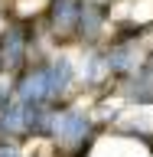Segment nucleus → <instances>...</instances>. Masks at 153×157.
Listing matches in <instances>:
<instances>
[{"instance_id": "f257e3e1", "label": "nucleus", "mask_w": 153, "mask_h": 157, "mask_svg": "<svg viewBox=\"0 0 153 157\" xmlns=\"http://www.w3.org/2000/svg\"><path fill=\"white\" fill-rule=\"evenodd\" d=\"M20 95H23V101H42V98L52 95V88H49V69H36L33 75L20 85Z\"/></svg>"}, {"instance_id": "f03ea898", "label": "nucleus", "mask_w": 153, "mask_h": 157, "mask_svg": "<svg viewBox=\"0 0 153 157\" xmlns=\"http://www.w3.org/2000/svg\"><path fill=\"white\" fill-rule=\"evenodd\" d=\"M78 10H82V0H52V26H56V33H65V29L75 26Z\"/></svg>"}, {"instance_id": "7ed1b4c3", "label": "nucleus", "mask_w": 153, "mask_h": 157, "mask_svg": "<svg viewBox=\"0 0 153 157\" xmlns=\"http://www.w3.org/2000/svg\"><path fill=\"white\" fill-rule=\"evenodd\" d=\"M78 23H82V33L95 36L98 26H101V7L95 0H82V10H78Z\"/></svg>"}, {"instance_id": "20e7f679", "label": "nucleus", "mask_w": 153, "mask_h": 157, "mask_svg": "<svg viewBox=\"0 0 153 157\" xmlns=\"http://www.w3.org/2000/svg\"><path fill=\"white\" fill-rule=\"evenodd\" d=\"M68 82H72V66H68V59H59V62H52V69H49V88H52V95L65 92Z\"/></svg>"}, {"instance_id": "39448f33", "label": "nucleus", "mask_w": 153, "mask_h": 157, "mask_svg": "<svg viewBox=\"0 0 153 157\" xmlns=\"http://www.w3.org/2000/svg\"><path fill=\"white\" fill-rule=\"evenodd\" d=\"M85 118L82 115H75V111H68V115H62V118H56V131L65 141H72V137H78V134H85Z\"/></svg>"}, {"instance_id": "423d86ee", "label": "nucleus", "mask_w": 153, "mask_h": 157, "mask_svg": "<svg viewBox=\"0 0 153 157\" xmlns=\"http://www.w3.org/2000/svg\"><path fill=\"white\" fill-rule=\"evenodd\" d=\"M3 59L7 66H16L23 59V33L20 29H7V39H3Z\"/></svg>"}, {"instance_id": "0eeeda50", "label": "nucleus", "mask_w": 153, "mask_h": 157, "mask_svg": "<svg viewBox=\"0 0 153 157\" xmlns=\"http://www.w3.org/2000/svg\"><path fill=\"white\" fill-rule=\"evenodd\" d=\"M0 157H13V151H0Z\"/></svg>"}]
</instances>
